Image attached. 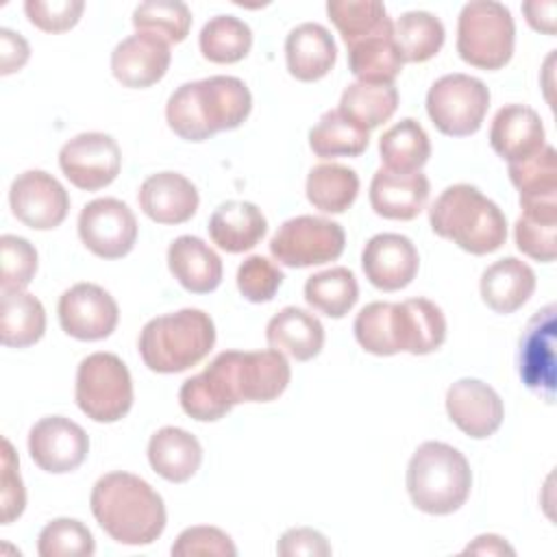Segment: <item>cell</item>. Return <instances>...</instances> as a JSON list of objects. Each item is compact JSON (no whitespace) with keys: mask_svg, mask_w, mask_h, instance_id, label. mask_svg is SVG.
I'll return each mask as SVG.
<instances>
[{"mask_svg":"<svg viewBox=\"0 0 557 557\" xmlns=\"http://www.w3.org/2000/svg\"><path fill=\"white\" fill-rule=\"evenodd\" d=\"M379 152L385 170L411 174L431 157V141L426 131L413 117H405L387 128L379 139Z\"/></svg>","mask_w":557,"mask_h":557,"instance_id":"cell-32","label":"cell"},{"mask_svg":"<svg viewBox=\"0 0 557 557\" xmlns=\"http://www.w3.org/2000/svg\"><path fill=\"white\" fill-rule=\"evenodd\" d=\"M516 246L535 261H553L557 255V205H527L516 222Z\"/></svg>","mask_w":557,"mask_h":557,"instance_id":"cell-40","label":"cell"},{"mask_svg":"<svg viewBox=\"0 0 557 557\" xmlns=\"http://www.w3.org/2000/svg\"><path fill=\"white\" fill-rule=\"evenodd\" d=\"M252 96L237 76H209L183 83L165 104L168 126L187 141H205L220 131H233L250 115Z\"/></svg>","mask_w":557,"mask_h":557,"instance_id":"cell-3","label":"cell"},{"mask_svg":"<svg viewBox=\"0 0 557 557\" xmlns=\"http://www.w3.org/2000/svg\"><path fill=\"white\" fill-rule=\"evenodd\" d=\"M429 224L435 235L470 255L494 252L507 239V220L498 205L468 183L450 185L435 198Z\"/></svg>","mask_w":557,"mask_h":557,"instance_id":"cell-5","label":"cell"},{"mask_svg":"<svg viewBox=\"0 0 557 557\" xmlns=\"http://www.w3.org/2000/svg\"><path fill=\"white\" fill-rule=\"evenodd\" d=\"M509 178L520 191V207L557 205V152L544 146L540 152L509 163Z\"/></svg>","mask_w":557,"mask_h":557,"instance_id":"cell-34","label":"cell"},{"mask_svg":"<svg viewBox=\"0 0 557 557\" xmlns=\"http://www.w3.org/2000/svg\"><path fill=\"white\" fill-rule=\"evenodd\" d=\"M133 26L137 33H150L168 44H178L189 33L191 13L178 0H148L135 7Z\"/></svg>","mask_w":557,"mask_h":557,"instance_id":"cell-41","label":"cell"},{"mask_svg":"<svg viewBox=\"0 0 557 557\" xmlns=\"http://www.w3.org/2000/svg\"><path fill=\"white\" fill-rule=\"evenodd\" d=\"M481 298L496 313H513L535 292V272L516 257L494 261L481 274Z\"/></svg>","mask_w":557,"mask_h":557,"instance_id":"cell-27","label":"cell"},{"mask_svg":"<svg viewBox=\"0 0 557 557\" xmlns=\"http://www.w3.org/2000/svg\"><path fill=\"white\" fill-rule=\"evenodd\" d=\"M346 48L350 72L361 83H394L405 63L394 41L392 20Z\"/></svg>","mask_w":557,"mask_h":557,"instance_id":"cell-30","label":"cell"},{"mask_svg":"<svg viewBox=\"0 0 557 557\" xmlns=\"http://www.w3.org/2000/svg\"><path fill=\"white\" fill-rule=\"evenodd\" d=\"M307 200L324 213H344L359 194V176L339 163H320L309 170Z\"/></svg>","mask_w":557,"mask_h":557,"instance_id":"cell-35","label":"cell"},{"mask_svg":"<svg viewBox=\"0 0 557 557\" xmlns=\"http://www.w3.org/2000/svg\"><path fill=\"white\" fill-rule=\"evenodd\" d=\"M30 57V48L20 33L11 28H0V74H13L24 67Z\"/></svg>","mask_w":557,"mask_h":557,"instance_id":"cell-50","label":"cell"},{"mask_svg":"<svg viewBox=\"0 0 557 557\" xmlns=\"http://www.w3.org/2000/svg\"><path fill=\"white\" fill-rule=\"evenodd\" d=\"M344 228L318 215H298L278 226L270 239L272 257L287 268H309L335 261L344 252Z\"/></svg>","mask_w":557,"mask_h":557,"instance_id":"cell-11","label":"cell"},{"mask_svg":"<svg viewBox=\"0 0 557 557\" xmlns=\"http://www.w3.org/2000/svg\"><path fill=\"white\" fill-rule=\"evenodd\" d=\"M37 272L35 246L17 235L0 237V287L2 292H22Z\"/></svg>","mask_w":557,"mask_h":557,"instance_id":"cell-44","label":"cell"},{"mask_svg":"<svg viewBox=\"0 0 557 557\" xmlns=\"http://www.w3.org/2000/svg\"><path fill=\"white\" fill-rule=\"evenodd\" d=\"M198 44L205 59L213 63H237L250 52L252 30L235 15H215L202 26Z\"/></svg>","mask_w":557,"mask_h":557,"instance_id":"cell-39","label":"cell"},{"mask_svg":"<svg viewBox=\"0 0 557 557\" xmlns=\"http://www.w3.org/2000/svg\"><path fill=\"white\" fill-rule=\"evenodd\" d=\"M446 411L457 429L474 440L494 435L505 418L500 396L479 379L455 381L446 392Z\"/></svg>","mask_w":557,"mask_h":557,"instance_id":"cell-18","label":"cell"},{"mask_svg":"<svg viewBox=\"0 0 557 557\" xmlns=\"http://www.w3.org/2000/svg\"><path fill=\"white\" fill-rule=\"evenodd\" d=\"M168 268L191 294H209L222 283V259L194 235H181L170 244Z\"/></svg>","mask_w":557,"mask_h":557,"instance_id":"cell-25","label":"cell"},{"mask_svg":"<svg viewBox=\"0 0 557 557\" xmlns=\"http://www.w3.org/2000/svg\"><path fill=\"white\" fill-rule=\"evenodd\" d=\"M444 24L440 17L426 11H407L394 24V41L409 63H422L433 59L444 44Z\"/></svg>","mask_w":557,"mask_h":557,"instance_id":"cell-38","label":"cell"},{"mask_svg":"<svg viewBox=\"0 0 557 557\" xmlns=\"http://www.w3.org/2000/svg\"><path fill=\"white\" fill-rule=\"evenodd\" d=\"M61 329L81 342H98L109 337L120 320L115 298L94 283H76L59 298Z\"/></svg>","mask_w":557,"mask_h":557,"instance_id":"cell-15","label":"cell"},{"mask_svg":"<svg viewBox=\"0 0 557 557\" xmlns=\"http://www.w3.org/2000/svg\"><path fill=\"white\" fill-rule=\"evenodd\" d=\"M352 329L359 346L379 357H389L400 350L429 355L446 339V318L442 309L426 298L370 302L357 313Z\"/></svg>","mask_w":557,"mask_h":557,"instance_id":"cell-2","label":"cell"},{"mask_svg":"<svg viewBox=\"0 0 557 557\" xmlns=\"http://www.w3.org/2000/svg\"><path fill=\"white\" fill-rule=\"evenodd\" d=\"M215 344V326L200 309L152 318L139 333V355L152 372L174 374L202 361Z\"/></svg>","mask_w":557,"mask_h":557,"instance_id":"cell-7","label":"cell"},{"mask_svg":"<svg viewBox=\"0 0 557 557\" xmlns=\"http://www.w3.org/2000/svg\"><path fill=\"white\" fill-rule=\"evenodd\" d=\"M359 298V285L348 268H329L307 278L305 300L329 318H344Z\"/></svg>","mask_w":557,"mask_h":557,"instance_id":"cell-37","label":"cell"},{"mask_svg":"<svg viewBox=\"0 0 557 557\" xmlns=\"http://www.w3.org/2000/svg\"><path fill=\"white\" fill-rule=\"evenodd\" d=\"M490 144L500 159L522 161L546 146L542 117L527 104H505L492 120Z\"/></svg>","mask_w":557,"mask_h":557,"instance_id":"cell-22","label":"cell"},{"mask_svg":"<svg viewBox=\"0 0 557 557\" xmlns=\"http://www.w3.org/2000/svg\"><path fill=\"white\" fill-rule=\"evenodd\" d=\"M148 461L165 481L185 483L202 463V446L189 431L163 426L148 442Z\"/></svg>","mask_w":557,"mask_h":557,"instance_id":"cell-29","label":"cell"},{"mask_svg":"<svg viewBox=\"0 0 557 557\" xmlns=\"http://www.w3.org/2000/svg\"><path fill=\"white\" fill-rule=\"evenodd\" d=\"M522 11L527 15V22L531 28L546 33V35H555V11L557 4L553 0H533V2H524Z\"/></svg>","mask_w":557,"mask_h":557,"instance_id":"cell-51","label":"cell"},{"mask_svg":"<svg viewBox=\"0 0 557 557\" xmlns=\"http://www.w3.org/2000/svg\"><path fill=\"white\" fill-rule=\"evenodd\" d=\"M516 26L511 11L496 0L463 4L457 20V52L481 70H500L513 54Z\"/></svg>","mask_w":557,"mask_h":557,"instance_id":"cell-8","label":"cell"},{"mask_svg":"<svg viewBox=\"0 0 557 557\" xmlns=\"http://www.w3.org/2000/svg\"><path fill=\"white\" fill-rule=\"evenodd\" d=\"M83 0H26L24 11L30 24L44 33H65L74 28L83 15Z\"/></svg>","mask_w":557,"mask_h":557,"instance_id":"cell-47","label":"cell"},{"mask_svg":"<svg viewBox=\"0 0 557 557\" xmlns=\"http://www.w3.org/2000/svg\"><path fill=\"white\" fill-rule=\"evenodd\" d=\"M270 348L289 355L296 361H309L320 355L324 346L322 322L298 307H285L265 326Z\"/></svg>","mask_w":557,"mask_h":557,"instance_id":"cell-28","label":"cell"},{"mask_svg":"<svg viewBox=\"0 0 557 557\" xmlns=\"http://www.w3.org/2000/svg\"><path fill=\"white\" fill-rule=\"evenodd\" d=\"M370 141V133L350 122L339 109L326 111L309 131V146L322 159L359 157Z\"/></svg>","mask_w":557,"mask_h":557,"instance_id":"cell-36","label":"cell"},{"mask_svg":"<svg viewBox=\"0 0 557 557\" xmlns=\"http://www.w3.org/2000/svg\"><path fill=\"white\" fill-rule=\"evenodd\" d=\"M89 507L98 524L120 544H152L165 529L159 492L131 472H109L91 490Z\"/></svg>","mask_w":557,"mask_h":557,"instance_id":"cell-4","label":"cell"},{"mask_svg":"<svg viewBox=\"0 0 557 557\" xmlns=\"http://www.w3.org/2000/svg\"><path fill=\"white\" fill-rule=\"evenodd\" d=\"M276 553L283 557H298V555H307V557H329L331 555V544L326 542V537L311 529V527H296V529H287L278 544H276Z\"/></svg>","mask_w":557,"mask_h":557,"instance_id":"cell-49","label":"cell"},{"mask_svg":"<svg viewBox=\"0 0 557 557\" xmlns=\"http://www.w3.org/2000/svg\"><path fill=\"white\" fill-rule=\"evenodd\" d=\"M78 409L94 422H117L133 407V381L126 363L113 352H94L76 370Z\"/></svg>","mask_w":557,"mask_h":557,"instance_id":"cell-9","label":"cell"},{"mask_svg":"<svg viewBox=\"0 0 557 557\" xmlns=\"http://www.w3.org/2000/svg\"><path fill=\"white\" fill-rule=\"evenodd\" d=\"M292 379L283 352L224 350L178 389L183 411L200 422L224 418L237 403H270Z\"/></svg>","mask_w":557,"mask_h":557,"instance_id":"cell-1","label":"cell"},{"mask_svg":"<svg viewBox=\"0 0 557 557\" xmlns=\"http://www.w3.org/2000/svg\"><path fill=\"white\" fill-rule=\"evenodd\" d=\"M283 272L265 257L252 255L237 270V289L250 302H268L283 283Z\"/></svg>","mask_w":557,"mask_h":557,"instance_id":"cell-45","label":"cell"},{"mask_svg":"<svg viewBox=\"0 0 557 557\" xmlns=\"http://www.w3.org/2000/svg\"><path fill=\"white\" fill-rule=\"evenodd\" d=\"M420 257L413 242L398 233H379L368 239L361 252L366 278L383 292L407 287L418 274Z\"/></svg>","mask_w":557,"mask_h":557,"instance_id":"cell-19","label":"cell"},{"mask_svg":"<svg viewBox=\"0 0 557 557\" xmlns=\"http://www.w3.org/2000/svg\"><path fill=\"white\" fill-rule=\"evenodd\" d=\"M490 107V89L468 74H446L426 94V113L435 128L448 137L476 133Z\"/></svg>","mask_w":557,"mask_h":557,"instance_id":"cell-10","label":"cell"},{"mask_svg":"<svg viewBox=\"0 0 557 557\" xmlns=\"http://www.w3.org/2000/svg\"><path fill=\"white\" fill-rule=\"evenodd\" d=\"M429 178L422 172L400 174L385 168L376 170L370 183V205L387 220H413L429 200Z\"/></svg>","mask_w":557,"mask_h":557,"instance_id":"cell-23","label":"cell"},{"mask_svg":"<svg viewBox=\"0 0 557 557\" xmlns=\"http://www.w3.org/2000/svg\"><path fill=\"white\" fill-rule=\"evenodd\" d=\"M13 215L35 231L57 228L70 211L65 187L44 170H26L17 174L9 189Z\"/></svg>","mask_w":557,"mask_h":557,"instance_id":"cell-14","label":"cell"},{"mask_svg":"<svg viewBox=\"0 0 557 557\" xmlns=\"http://www.w3.org/2000/svg\"><path fill=\"white\" fill-rule=\"evenodd\" d=\"M170 44L150 33L122 39L111 52V72L124 85L144 89L159 83L170 67Z\"/></svg>","mask_w":557,"mask_h":557,"instance_id":"cell-20","label":"cell"},{"mask_svg":"<svg viewBox=\"0 0 557 557\" xmlns=\"http://www.w3.org/2000/svg\"><path fill=\"white\" fill-rule=\"evenodd\" d=\"M463 553H474V555H513L516 550L500 535L487 533V535L474 537V542L468 544L463 548Z\"/></svg>","mask_w":557,"mask_h":557,"instance_id":"cell-52","label":"cell"},{"mask_svg":"<svg viewBox=\"0 0 557 557\" xmlns=\"http://www.w3.org/2000/svg\"><path fill=\"white\" fill-rule=\"evenodd\" d=\"M398 107V89L394 83H350L339 100V111L361 126L363 131H372L387 122Z\"/></svg>","mask_w":557,"mask_h":557,"instance_id":"cell-33","label":"cell"},{"mask_svg":"<svg viewBox=\"0 0 557 557\" xmlns=\"http://www.w3.org/2000/svg\"><path fill=\"white\" fill-rule=\"evenodd\" d=\"M78 237L96 257L120 259L137 242L135 213L117 198H96L81 209Z\"/></svg>","mask_w":557,"mask_h":557,"instance_id":"cell-13","label":"cell"},{"mask_svg":"<svg viewBox=\"0 0 557 557\" xmlns=\"http://www.w3.org/2000/svg\"><path fill=\"white\" fill-rule=\"evenodd\" d=\"M139 207L157 224H183L198 209V189L178 172H157L139 187Z\"/></svg>","mask_w":557,"mask_h":557,"instance_id":"cell-21","label":"cell"},{"mask_svg":"<svg viewBox=\"0 0 557 557\" xmlns=\"http://www.w3.org/2000/svg\"><path fill=\"white\" fill-rule=\"evenodd\" d=\"M96 550L91 531L74 518H57L48 522L37 540L41 557H89Z\"/></svg>","mask_w":557,"mask_h":557,"instance_id":"cell-43","label":"cell"},{"mask_svg":"<svg viewBox=\"0 0 557 557\" xmlns=\"http://www.w3.org/2000/svg\"><path fill=\"white\" fill-rule=\"evenodd\" d=\"M470 487V463L450 444L424 442L411 455L407 466V492L420 511L448 516L468 500Z\"/></svg>","mask_w":557,"mask_h":557,"instance_id":"cell-6","label":"cell"},{"mask_svg":"<svg viewBox=\"0 0 557 557\" xmlns=\"http://www.w3.org/2000/svg\"><path fill=\"white\" fill-rule=\"evenodd\" d=\"M337 59V46L331 33L315 22L298 24L285 39V61L294 78L313 83L324 78Z\"/></svg>","mask_w":557,"mask_h":557,"instance_id":"cell-24","label":"cell"},{"mask_svg":"<svg viewBox=\"0 0 557 557\" xmlns=\"http://www.w3.org/2000/svg\"><path fill=\"white\" fill-rule=\"evenodd\" d=\"M59 168L74 187L96 191L115 181L122 168V152L107 133H81L63 144Z\"/></svg>","mask_w":557,"mask_h":557,"instance_id":"cell-12","label":"cell"},{"mask_svg":"<svg viewBox=\"0 0 557 557\" xmlns=\"http://www.w3.org/2000/svg\"><path fill=\"white\" fill-rule=\"evenodd\" d=\"M207 228L218 248L235 255L255 248L263 239L268 220L257 205L246 200H228L211 213Z\"/></svg>","mask_w":557,"mask_h":557,"instance_id":"cell-26","label":"cell"},{"mask_svg":"<svg viewBox=\"0 0 557 557\" xmlns=\"http://www.w3.org/2000/svg\"><path fill=\"white\" fill-rule=\"evenodd\" d=\"M174 557H235L233 540L218 527H189L178 533L170 550Z\"/></svg>","mask_w":557,"mask_h":557,"instance_id":"cell-46","label":"cell"},{"mask_svg":"<svg viewBox=\"0 0 557 557\" xmlns=\"http://www.w3.org/2000/svg\"><path fill=\"white\" fill-rule=\"evenodd\" d=\"M46 333V311L39 298L28 292H2L0 337L9 348L37 344Z\"/></svg>","mask_w":557,"mask_h":557,"instance_id":"cell-31","label":"cell"},{"mask_svg":"<svg viewBox=\"0 0 557 557\" xmlns=\"http://www.w3.org/2000/svg\"><path fill=\"white\" fill-rule=\"evenodd\" d=\"M28 453L41 470L65 474L87 459L89 437L74 420L48 416L33 424L28 433Z\"/></svg>","mask_w":557,"mask_h":557,"instance_id":"cell-16","label":"cell"},{"mask_svg":"<svg viewBox=\"0 0 557 557\" xmlns=\"http://www.w3.org/2000/svg\"><path fill=\"white\" fill-rule=\"evenodd\" d=\"M518 372L522 383L553 400L555 392V305L540 309L527 324L518 348Z\"/></svg>","mask_w":557,"mask_h":557,"instance_id":"cell-17","label":"cell"},{"mask_svg":"<svg viewBox=\"0 0 557 557\" xmlns=\"http://www.w3.org/2000/svg\"><path fill=\"white\" fill-rule=\"evenodd\" d=\"M0 505H2V524H11L22 516L26 505V492L20 476V463L15 450L9 440H2V487H0Z\"/></svg>","mask_w":557,"mask_h":557,"instance_id":"cell-48","label":"cell"},{"mask_svg":"<svg viewBox=\"0 0 557 557\" xmlns=\"http://www.w3.org/2000/svg\"><path fill=\"white\" fill-rule=\"evenodd\" d=\"M326 13L346 46L363 39L389 20L385 4L379 0H329Z\"/></svg>","mask_w":557,"mask_h":557,"instance_id":"cell-42","label":"cell"}]
</instances>
